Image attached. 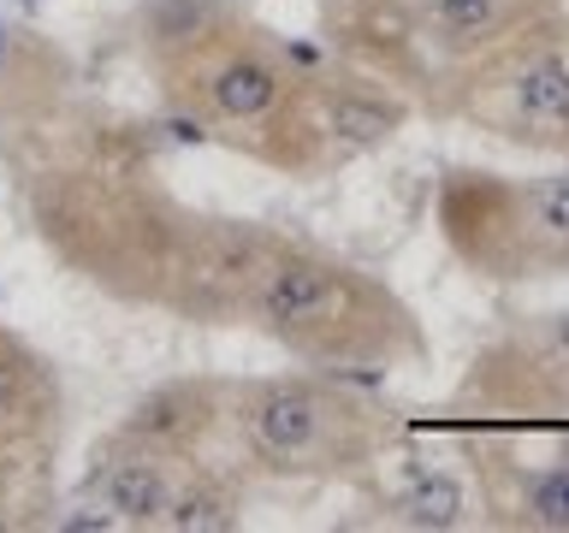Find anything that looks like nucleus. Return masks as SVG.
Returning a JSON list of instances; mask_svg holds the SVG:
<instances>
[{
  "label": "nucleus",
  "instance_id": "nucleus-1",
  "mask_svg": "<svg viewBox=\"0 0 569 533\" xmlns=\"http://www.w3.org/2000/svg\"><path fill=\"white\" fill-rule=\"evenodd\" d=\"M24 208L66 273L124 309L190 326H238L279 225L190 208L149 154L48 160L24 178Z\"/></svg>",
  "mask_w": 569,
  "mask_h": 533
},
{
  "label": "nucleus",
  "instance_id": "nucleus-2",
  "mask_svg": "<svg viewBox=\"0 0 569 533\" xmlns=\"http://www.w3.org/2000/svg\"><path fill=\"white\" fill-rule=\"evenodd\" d=\"M137 48L160 89V107L190 124V137L267 167L309 48L267 30L238 0H149Z\"/></svg>",
  "mask_w": 569,
  "mask_h": 533
},
{
  "label": "nucleus",
  "instance_id": "nucleus-3",
  "mask_svg": "<svg viewBox=\"0 0 569 533\" xmlns=\"http://www.w3.org/2000/svg\"><path fill=\"white\" fill-rule=\"evenodd\" d=\"M238 326L267 338L297 368L338 380H391L433 362V338L398 284L297 231L273 238Z\"/></svg>",
  "mask_w": 569,
  "mask_h": 533
},
{
  "label": "nucleus",
  "instance_id": "nucleus-4",
  "mask_svg": "<svg viewBox=\"0 0 569 533\" xmlns=\"http://www.w3.org/2000/svg\"><path fill=\"white\" fill-rule=\"evenodd\" d=\"M226 433L249 474L297 480V486L373 480L409 444V426L398 409L356 391V380L315 373V368L231 380Z\"/></svg>",
  "mask_w": 569,
  "mask_h": 533
},
{
  "label": "nucleus",
  "instance_id": "nucleus-5",
  "mask_svg": "<svg viewBox=\"0 0 569 533\" xmlns=\"http://www.w3.org/2000/svg\"><path fill=\"white\" fill-rule=\"evenodd\" d=\"M427 119L462 124L516 154L569 160V0L439 71Z\"/></svg>",
  "mask_w": 569,
  "mask_h": 533
},
{
  "label": "nucleus",
  "instance_id": "nucleus-6",
  "mask_svg": "<svg viewBox=\"0 0 569 533\" xmlns=\"http://www.w3.org/2000/svg\"><path fill=\"white\" fill-rule=\"evenodd\" d=\"M433 225L457 266L487 284L569 279V160L528 178L451 167L433 190Z\"/></svg>",
  "mask_w": 569,
  "mask_h": 533
},
{
  "label": "nucleus",
  "instance_id": "nucleus-7",
  "mask_svg": "<svg viewBox=\"0 0 569 533\" xmlns=\"http://www.w3.org/2000/svg\"><path fill=\"white\" fill-rule=\"evenodd\" d=\"M416 119L421 107L403 89H391L386 78H373V71L338 60L315 42L309 60H302L291 113H284L273 149H267V172L320 184V178H338L356 160L391 149Z\"/></svg>",
  "mask_w": 569,
  "mask_h": 533
},
{
  "label": "nucleus",
  "instance_id": "nucleus-8",
  "mask_svg": "<svg viewBox=\"0 0 569 533\" xmlns=\"http://www.w3.org/2000/svg\"><path fill=\"white\" fill-rule=\"evenodd\" d=\"M457 409L475 421H569V309L510 314L469 355L457 380Z\"/></svg>",
  "mask_w": 569,
  "mask_h": 533
},
{
  "label": "nucleus",
  "instance_id": "nucleus-9",
  "mask_svg": "<svg viewBox=\"0 0 569 533\" xmlns=\"http://www.w3.org/2000/svg\"><path fill=\"white\" fill-rule=\"evenodd\" d=\"M462 456L487 527L569 533V426H551L540 451H522L510 426H475L462 433Z\"/></svg>",
  "mask_w": 569,
  "mask_h": 533
},
{
  "label": "nucleus",
  "instance_id": "nucleus-10",
  "mask_svg": "<svg viewBox=\"0 0 569 533\" xmlns=\"http://www.w3.org/2000/svg\"><path fill=\"white\" fill-rule=\"evenodd\" d=\"M315 42L338 60L373 71L427 113L439 60L427 53L416 0H315Z\"/></svg>",
  "mask_w": 569,
  "mask_h": 533
},
{
  "label": "nucleus",
  "instance_id": "nucleus-11",
  "mask_svg": "<svg viewBox=\"0 0 569 533\" xmlns=\"http://www.w3.org/2000/svg\"><path fill=\"white\" fill-rule=\"evenodd\" d=\"M60 426H66L60 368L30 338L0 326V497L24 492L30 480L48 474Z\"/></svg>",
  "mask_w": 569,
  "mask_h": 533
},
{
  "label": "nucleus",
  "instance_id": "nucleus-12",
  "mask_svg": "<svg viewBox=\"0 0 569 533\" xmlns=\"http://www.w3.org/2000/svg\"><path fill=\"white\" fill-rule=\"evenodd\" d=\"M184 462L190 456H160V451H149V444L124 439L119 426H107V433L89 444L83 492L96 497V515L107 527H149V533H160Z\"/></svg>",
  "mask_w": 569,
  "mask_h": 533
},
{
  "label": "nucleus",
  "instance_id": "nucleus-13",
  "mask_svg": "<svg viewBox=\"0 0 569 533\" xmlns=\"http://www.w3.org/2000/svg\"><path fill=\"white\" fill-rule=\"evenodd\" d=\"M226 403H231V380L172 373V380H154L149 391H137L113 426L160 456H202L226 433Z\"/></svg>",
  "mask_w": 569,
  "mask_h": 533
},
{
  "label": "nucleus",
  "instance_id": "nucleus-14",
  "mask_svg": "<svg viewBox=\"0 0 569 533\" xmlns=\"http://www.w3.org/2000/svg\"><path fill=\"white\" fill-rule=\"evenodd\" d=\"M71 95V53L0 12V137H36Z\"/></svg>",
  "mask_w": 569,
  "mask_h": 533
},
{
  "label": "nucleus",
  "instance_id": "nucleus-15",
  "mask_svg": "<svg viewBox=\"0 0 569 533\" xmlns=\"http://www.w3.org/2000/svg\"><path fill=\"white\" fill-rule=\"evenodd\" d=\"M563 7V0H416V18H421V36H427V53L445 66L457 60H475L487 53L492 42H505L510 30L533 24L540 12Z\"/></svg>",
  "mask_w": 569,
  "mask_h": 533
},
{
  "label": "nucleus",
  "instance_id": "nucleus-16",
  "mask_svg": "<svg viewBox=\"0 0 569 533\" xmlns=\"http://www.w3.org/2000/svg\"><path fill=\"white\" fill-rule=\"evenodd\" d=\"M380 522L416 527V533H451V527L480 522V497L457 469H445V462L427 469V462H416V469L398 474V486L380 492Z\"/></svg>",
  "mask_w": 569,
  "mask_h": 533
},
{
  "label": "nucleus",
  "instance_id": "nucleus-17",
  "mask_svg": "<svg viewBox=\"0 0 569 533\" xmlns=\"http://www.w3.org/2000/svg\"><path fill=\"white\" fill-rule=\"evenodd\" d=\"M243 474L238 462H208L190 456L184 469H178V486H172V504H167V522H160V533H238L249 515V492H243Z\"/></svg>",
  "mask_w": 569,
  "mask_h": 533
}]
</instances>
